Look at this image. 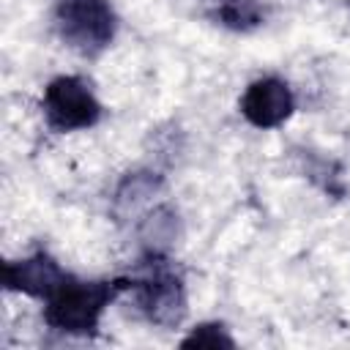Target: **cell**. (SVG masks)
<instances>
[{
    "label": "cell",
    "instance_id": "cell-5",
    "mask_svg": "<svg viewBox=\"0 0 350 350\" xmlns=\"http://www.w3.org/2000/svg\"><path fill=\"white\" fill-rule=\"evenodd\" d=\"M238 109L254 129H276L293 115L295 96L284 79L260 77V79L249 82V88L243 90Z\"/></svg>",
    "mask_w": 350,
    "mask_h": 350
},
{
    "label": "cell",
    "instance_id": "cell-8",
    "mask_svg": "<svg viewBox=\"0 0 350 350\" xmlns=\"http://www.w3.org/2000/svg\"><path fill=\"white\" fill-rule=\"evenodd\" d=\"M180 347H235V339L221 323H202L180 342Z\"/></svg>",
    "mask_w": 350,
    "mask_h": 350
},
{
    "label": "cell",
    "instance_id": "cell-2",
    "mask_svg": "<svg viewBox=\"0 0 350 350\" xmlns=\"http://www.w3.org/2000/svg\"><path fill=\"white\" fill-rule=\"evenodd\" d=\"M126 293L139 317L159 328H175L186 317V287L180 271L161 254L148 252L137 271L126 276Z\"/></svg>",
    "mask_w": 350,
    "mask_h": 350
},
{
    "label": "cell",
    "instance_id": "cell-3",
    "mask_svg": "<svg viewBox=\"0 0 350 350\" xmlns=\"http://www.w3.org/2000/svg\"><path fill=\"white\" fill-rule=\"evenodd\" d=\"M55 30L79 55L104 52L118 33V14L109 0H57Z\"/></svg>",
    "mask_w": 350,
    "mask_h": 350
},
{
    "label": "cell",
    "instance_id": "cell-4",
    "mask_svg": "<svg viewBox=\"0 0 350 350\" xmlns=\"http://www.w3.org/2000/svg\"><path fill=\"white\" fill-rule=\"evenodd\" d=\"M41 112L52 131L68 134V131L93 129L101 120L104 107L96 98L88 79L77 74H63V77H55L44 88Z\"/></svg>",
    "mask_w": 350,
    "mask_h": 350
},
{
    "label": "cell",
    "instance_id": "cell-1",
    "mask_svg": "<svg viewBox=\"0 0 350 350\" xmlns=\"http://www.w3.org/2000/svg\"><path fill=\"white\" fill-rule=\"evenodd\" d=\"M120 293H126V276L93 282V279H79L68 273L44 298V323L52 331H60L68 336L96 334L101 314Z\"/></svg>",
    "mask_w": 350,
    "mask_h": 350
},
{
    "label": "cell",
    "instance_id": "cell-6",
    "mask_svg": "<svg viewBox=\"0 0 350 350\" xmlns=\"http://www.w3.org/2000/svg\"><path fill=\"white\" fill-rule=\"evenodd\" d=\"M68 276V271L46 252H33L27 257L19 260H8L3 268V284L11 293H25L30 298H46L63 279Z\"/></svg>",
    "mask_w": 350,
    "mask_h": 350
},
{
    "label": "cell",
    "instance_id": "cell-7",
    "mask_svg": "<svg viewBox=\"0 0 350 350\" xmlns=\"http://www.w3.org/2000/svg\"><path fill=\"white\" fill-rule=\"evenodd\" d=\"M211 19L232 33H249L262 25L265 8L262 0H213Z\"/></svg>",
    "mask_w": 350,
    "mask_h": 350
}]
</instances>
